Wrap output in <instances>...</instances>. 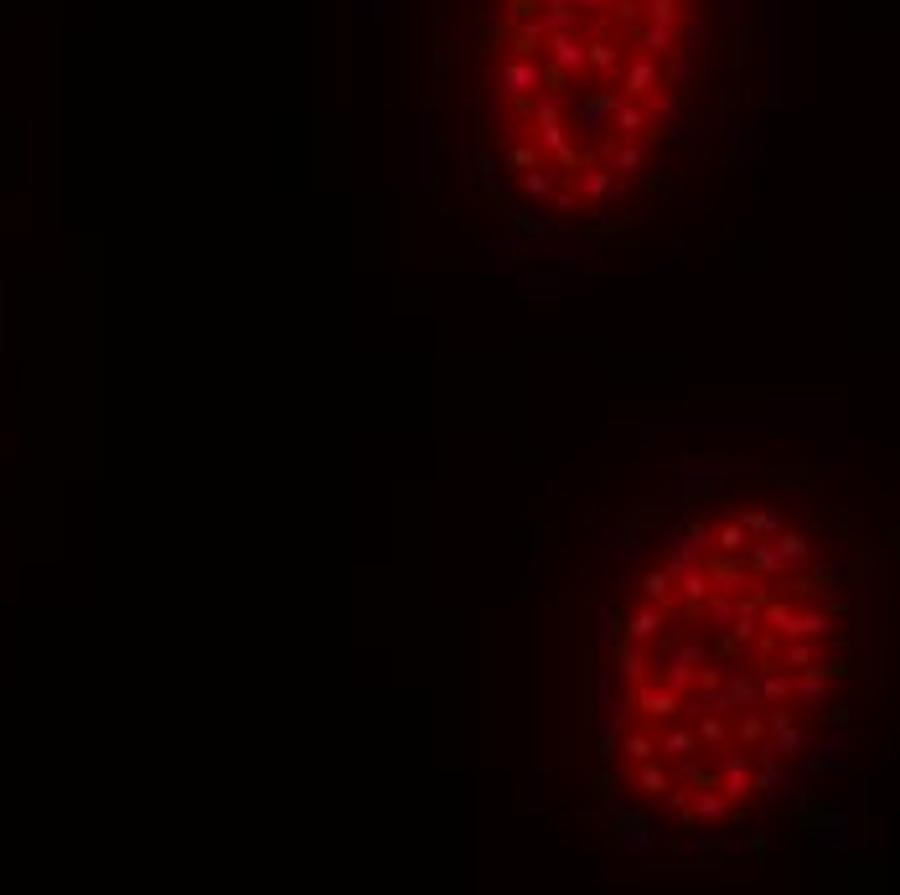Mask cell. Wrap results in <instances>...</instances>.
<instances>
[{"instance_id": "4", "label": "cell", "mask_w": 900, "mask_h": 895, "mask_svg": "<svg viewBox=\"0 0 900 895\" xmlns=\"http://www.w3.org/2000/svg\"><path fill=\"white\" fill-rule=\"evenodd\" d=\"M714 787L730 797V808H740V802L756 792V761L725 745V756H719V766H714Z\"/></svg>"}, {"instance_id": "12", "label": "cell", "mask_w": 900, "mask_h": 895, "mask_svg": "<svg viewBox=\"0 0 900 895\" xmlns=\"http://www.w3.org/2000/svg\"><path fill=\"white\" fill-rule=\"evenodd\" d=\"M673 585H678V601L688 606V616H699V606L714 595V585H709V564H704V559L678 564V570H673Z\"/></svg>"}, {"instance_id": "49", "label": "cell", "mask_w": 900, "mask_h": 895, "mask_svg": "<svg viewBox=\"0 0 900 895\" xmlns=\"http://www.w3.org/2000/svg\"><path fill=\"white\" fill-rule=\"evenodd\" d=\"M482 254H487V264H492V270H513V254H523V249L513 244V238H497V244H487Z\"/></svg>"}, {"instance_id": "31", "label": "cell", "mask_w": 900, "mask_h": 895, "mask_svg": "<svg viewBox=\"0 0 900 895\" xmlns=\"http://www.w3.org/2000/svg\"><path fill=\"white\" fill-rule=\"evenodd\" d=\"M637 792H647V797H663L668 787H673V771L663 766V756H647V761H637Z\"/></svg>"}, {"instance_id": "36", "label": "cell", "mask_w": 900, "mask_h": 895, "mask_svg": "<svg viewBox=\"0 0 900 895\" xmlns=\"http://www.w3.org/2000/svg\"><path fill=\"white\" fill-rule=\"evenodd\" d=\"M647 125H657V135H668L678 125V94H652L647 99Z\"/></svg>"}, {"instance_id": "54", "label": "cell", "mask_w": 900, "mask_h": 895, "mask_svg": "<svg viewBox=\"0 0 900 895\" xmlns=\"http://www.w3.org/2000/svg\"><path fill=\"white\" fill-rule=\"evenodd\" d=\"M549 6H569V0H549Z\"/></svg>"}, {"instance_id": "18", "label": "cell", "mask_w": 900, "mask_h": 895, "mask_svg": "<svg viewBox=\"0 0 900 895\" xmlns=\"http://www.w3.org/2000/svg\"><path fill=\"white\" fill-rule=\"evenodd\" d=\"M756 689H761V709L792 704V673H787L782 663H761V668H756Z\"/></svg>"}, {"instance_id": "48", "label": "cell", "mask_w": 900, "mask_h": 895, "mask_svg": "<svg viewBox=\"0 0 900 895\" xmlns=\"http://www.w3.org/2000/svg\"><path fill=\"white\" fill-rule=\"evenodd\" d=\"M595 813H600V823H606V828L626 813V802L616 797V787H600V792H595Z\"/></svg>"}, {"instance_id": "45", "label": "cell", "mask_w": 900, "mask_h": 895, "mask_svg": "<svg viewBox=\"0 0 900 895\" xmlns=\"http://www.w3.org/2000/svg\"><path fill=\"white\" fill-rule=\"evenodd\" d=\"M807 828H813V833H828V839L838 844V839L849 833V813H828V808H818L813 818H807Z\"/></svg>"}, {"instance_id": "28", "label": "cell", "mask_w": 900, "mask_h": 895, "mask_svg": "<svg viewBox=\"0 0 900 895\" xmlns=\"http://www.w3.org/2000/svg\"><path fill=\"white\" fill-rule=\"evenodd\" d=\"M694 735H699V751H704V745H709V751H725V745H730V714H719V709H699Z\"/></svg>"}, {"instance_id": "29", "label": "cell", "mask_w": 900, "mask_h": 895, "mask_svg": "<svg viewBox=\"0 0 900 895\" xmlns=\"http://www.w3.org/2000/svg\"><path fill=\"white\" fill-rule=\"evenodd\" d=\"M709 549H714V554H725V559H745V549H750V533H745V523H740V518L719 523V528L709 533Z\"/></svg>"}, {"instance_id": "40", "label": "cell", "mask_w": 900, "mask_h": 895, "mask_svg": "<svg viewBox=\"0 0 900 895\" xmlns=\"http://www.w3.org/2000/svg\"><path fill=\"white\" fill-rule=\"evenodd\" d=\"M688 797H694V787L673 777V787H668L663 797H657V802H663V813H668V818H678V823L688 828Z\"/></svg>"}, {"instance_id": "10", "label": "cell", "mask_w": 900, "mask_h": 895, "mask_svg": "<svg viewBox=\"0 0 900 895\" xmlns=\"http://www.w3.org/2000/svg\"><path fill=\"white\" fill-rule=\"evenodd\" d=\"M611 833H616V844L626 849V854H652V844H657V828H652V818L647 813H637V808H626L616 823H611Z\"/></svg>"}, {"instance_id": "8", "label": "cell", "mask_w": 900, "mask_h": 895, "mask_svg": "<svg viewBox=\"0 0 900 895\" xmlns=\"http://www.w3.org/2000/svg\"><path fill=\"white\" fill-rule=\"evenodd\" d=\"M544 83H554V78H549V68L538 63V57H513V63L502 68V88H507V94H513L518 104H528Z\"/></svg>"}, {"instance_id": "50", "label": "cell", "mask_w": 900, "mask_h": 895, "mask_svg": "<svg viewBox=\"0 0 900 895\" xmlns=\"http://www.w3.org/2000/svg\"><path fill=\"white\" fill-rule=\"evenodd\" d=\"M549 207L569 218V213H580V207H585V197H580L575 187H564V182H559V187H554V197H549Z\"/></svg>"}, {"instance_id": "5", "label": "cell", "mask_w": 900, "mask_h": 895, "mask_svg": "<svg viewBox=\"0 0 900 895\" xmlns=\"http://www.w3.org/2000/svg\"><path fill=\"white\" fill-rule=\"evenodd\" d=\"M533 140H538V151H544L554 166H564V171H575L580 161H590L575 140H569V130H564V119H533Z\"/></svg>"}, {"instance_id": "22", "label": "cell", "mask_w": 900, "mask_h": 895, "mask_svg": "<svg viewBox=\"0 0 900 895\" xmlns=\"http://www.w3.org/2000/svg\"><path fill=\"white\" fill-rule=\"evenodd\" d=\"M569 109H575V94H569V88H554V83H544V88L528 99V114H533V119H564Z\"/></svg>"}, {"instance_id": "16", "label": "cell", "mask_w": 900, "mask_h": 895, "mask_svg": "<svg viewBox=\"0 0 900 895\" xmlns=\"http://www.w3.org/2000/svg\"><path fill=\"white\" fill-rule=\"evenodd\" d=\"M642 533H647V523H606V528H600V559L616 564L621 554H632V549H637Z\"/></svg>"}, {"instance_id": "6", "label": "cell", "mask_w": 900, "mask_h": 895, "mask_svg": "<svg viewBox=\"0 0 900 895\" xmlns=\"http://www.w3.org/2000/svg\"><path fill=\"white\" fill-rule=\"evenodd\" d=\"M616 88H590L585 99H575V114H580V135L595 145V140H606V130H611V109H616Z\"/></svg>"}, {"instance_id": "11", "label": "cell", "mask_w": 900, "mask_h": 895, "mask_svg": "<svg viewBox=\"0 0 900 895\" xmlns=\"http://www.w3.org/2000/svg\"><path fill=\"white\" fill-rule=\"evenodd\" d=\"M595 161L606 166V171H616V176L647 171V151H642L637 140H595Z\"/></svg>"}, {"instance_id": "7", "label": "cell", "mask_w": 900, "mask_h": 895, "mask_svg": "<svg viewBox=\"0 0 900 895\" xmlns=\"http://www.w3.org/2000/svg\"><path fill=\"white\" fill-rule=\"evenodd\" d=\"M569 176H575L569 187H575L585 202H621V197H626V187L616 182V171H606L600 161H580Z\"/></svg>"}, {"instance_id": "53", "label": "cell", "mask_w": 900, "mask_h": 895, "mask_svg": "<svg viewBox=\"0 0 900 895\" xmlns=\"http://www.w3.org/2000/svg\"><path fill=\"white\" fill-rule=\"evenodd\" d=\"M580 6H590V11H606V6H616V0H580Z\"/></svg>"}, {"instance_id": "21", "label": "cell", "mask_w": 900, "mask_h": 895, "mask_svg": "<svg viewBox=\"0 0 900 895\" xmlns=\"http://www.w3.org/2000/svg\"><path fill=\"white\" fill-rule=\"evenodd\" d=\"M544 47L554 57V73H585V42L575 32H554Z\"/></svg>"}, {"instance_id": "37", "label": "cell", "mask_w": 900, "mask_h": 895, "mask_svg": "<svg viewBox=\"0 0 900 895\" xmlns=\"http://www.w3.org/2000/svg\"><path fill=\"white\" fill-rule=\"evenodd\" d=\"M518 182H523V197H528V202H549V197H554V187H559L549 166H533V171H518Z\"/></svg>"}, {"instance_id": "25", "label": "cell", "mask_w": 900, "mask_h": 895, "mask_svg": "<svg viewBox=\"0 0 900 895\" xmlns=\"http://www.w3.org/2000/svg\"><path fill=\"white\" fill-rule=\"evenodd\" d=\"M771 549L787 559V570H797V564L813 559V539H807L802 528H776V533H771Z\"/></svg>"}, {"instance_id": "26", "label": "cell", "mask_w": 900, "mask_h": 895, "mask_svg": "<svg viewBox=\"0 0 900 895\" xmlns=\"http://www.w3.org/2000/svg\"><path fill=\"white\" fill-rule=\"evenodd\" d=\"M792 792V777H787V761H776V756H761V766H756V797H787Z\"/></svg>"}, {"instance_id": "41", "label": "cell", "mask_w": 900, "mask_h": 895, "mask_svg": "<svg viewBox=\"0 0 900 895\" xmlns=\"http://www.w3.org/2000/svg\"><path fill=\"white\" fill-rule=\"evenodd\" d=\"M719 482H725V471H683V497L699 502V497H709Z\"/></svg>"}, {"instance_id": "30", "label": "cell", "mask_w": 900, "mask_h": 895, "mask_svg": "<svg viewBox=\"0 0 900 895\" xmlns=\"http://www.w3.org/2000/svg\"><path fill=\"white\" fill-rule=\"evenodd\" d=\"M637 585H642V601H652V606H668V611L678 606V585H673V570H668V564H663V570H647Z\"/></svg>"}, {"instance_id": "38", "label": "cell", "mask_w": 900, "mask_h": 895, "mask_svg": "<svg viewBox=\"0 0 900 895\" xmlns=\"http://www.w3.org/2000/svg\"><path fill=\"white\" fill-rule=\"evenodd\" d=\"M833 585H838V575H833V570H818V575H797L787 590H792V595H807V601H828Z\"/></svg>"}, {"instance_id": "24", "label": "cell", "mask_w": 900, "mask_h": 895, "mask_svg": "<svg viewBox=\"0 0 900 895\" xmlns=\"http://www.w3.org/2000/svg\"><path fill=\"white\" fill-rule=\"evenodd\" d=\"M657 756H663V761L699 756V735H694V725H668L663 735H657Z\"/></svg>"}, {"instance_id": "47", "label": "cell", "mask_w": 900, "mask_h": 895, "mask_svg": "<svg viewBox=\"0 0 900 895\" xmlns=\"http://www.w3.org/2000/svg\"><path fill=\"white\" fill-rule=\"evenodd\" d=\"M518 290H523V295H559V290H564V275H518Z\"/></svg>"}, {"instance_id": "46", "label": "cell", "mask_w": 900, "mask_h": 895, "mask_svg": "<svg viewBox=\"0 0 900 895\" xmlns=\"http://www.w3.org/2000/svg\"><path fill=\"white\" fill-rule=\"evenodd\" d=\"M538 21H544V32L554 37V32H575V26H580V11H575V6H549Z\"/></svg>"}, {"instance_id": "51", "label": "cell", "mask_w": 900, "mask_h": 895, "mask_svg": "<svg viewBox=\"0 0 900 895\" xmlns=\"http://www.w3.org/2000/svg\"><path fill=\"white\" fill-rule=\"evenodd\" d=\"M745 849H750V854H766V833H745Z\"/></svg>"}, {"instance_id": "43", "label": "cell", "mask_w": 900, "mask_h": 895, "mask_svg": "<svg viewBox=\"0 0 900 895\" xmlns=\"http://www.w3.org/2000/svg\"><path fill=\"white\" fill-rule=\"evenodd\" d=\"M642 11H647V26H668V32H678V21H683L678 0H642Z\"/></svg>"}, {"instance_id": "19", "label": "cell", "mask_w": 900, "mask_h": 895, "mask_svg": "<svg viewBox=\"0 0 900 895\" xmlns=\"http://www.w3.org/2000/svg\"><path fill=\"white\" fill-rule=\"evenodd\" d=\"M611 130L621 135V140H637V135H647L652 125H647V104L642 99H616V109H611Z\"/></svg>"}, {"instance_id": "15", "label": "cell", "mask_w": 900, "mask_h": 895, "mask_svg": "<svg viewBox=\"0 0 900 895\" xmlns=\"http://www.w3.org/2000/svg\"><path fill=\"white\" fill-rule=\"evenodd\" d=\"M833 626H838V611L833 606H813V611H792V621L776 637H782V642L787 637H818L823 642V637H833Z\"/></svg>"}, {"instance_id": "9", "label": "cell", "mask_w": 900, "mask_h": 895, "mask_svg": "<svg viewBox=\"0 0 900 895\" xmlns=\"http://www.w3.org/2000/svg\"><path fill=\"white\" fill-rule=\"evenodd\" d=\"M673 621V611L668 606H652V601H642L632 616L621 621V642H637V647H652L657 637H663V626Z\"/></svg>"}, {"instance_id": "34", "label": "cell", "mask_w": 900, "mask_h": 895, "mask_svg": "<svg viewBox=\"0 0 900 895\" xmlns=\"http://www.w3.org/2000/svg\"><path fill=\"white\" fill-rule=\"evenodd\" d=\"M735 601H740V595H719V590H714L709 601L699 606V616L714 626V632H730V621H735Z\"/></svg>"}, {"instance_id": "1", "label": "cell", "mask_w": 900, "mask_h": 895, "mask_svg": "<svg viewBox=\"0 0 900 895\" xmlns=\"http://www.w3.org/2000/svg\"><path fill=\"white\" fill-rule=\"evenodd\" d=\"M807 751V735L802 725L792 720L787 704H771L766 709V740H761V756H776V761H802Z\"/></svg>"}, {"instance_id": "52", "label": "cell", "mask_w": 900, "mask_h": 895, "mask_svg": "<svg viewBox=\"0 0 900 895\" xmlns=\"http://www.w3.org/2000/svg\"><path fill=\"white\" fill-rule=\"evenodd\" d=\"M378 16V0H357V21H373Z\"/></svg>"}, {"instance_id": "20", "label": "cell", "mask_w": 900, "mask_h": 895, "mask_svg": "<svg viewBox=\"0 0 900 895\" xmlns=\"http://www.w3.org/2000/svg\"><path fill=\"white\" fill-rule=\"evenodd\" d=\"M745 564H750V575H756V580H787V559L771 549V539H750Z\"/></svg>"}, {"instance_id": "17", "label": "cell", "mask_w": 900, "mask_h": 895, "mask_svg": "<svg viewBox=\"0 0 900 895\" xmlns=\"http://www.w3.org/2000/svg\"><path fill=\"white\" fill-rule=\"evenodd\" d=\"M725 813H735V808H730V797L719 792L714 782L694 787V797H688V828H694V823H714V818H725Z\"/></svg>"}, {"instance_id": "39", "label": "cell", "mask_w": 900, "mask_h": 895, "mask_svg": "<svg viewBox=\"0 0 900 895\" xmlns=\"http://www.w3.org/2000/svg\"><path fill=\"white\" fill-rule=\"evenodd\" d=\"M502 166L513 171V176H518V171H533V166H544V151H538V145H518V140H513V145H502Z\"/></svg>"}, {"instance_id": "27", "label": "cell", "mask_w": 900, "mask_h": 895, "mask_svg": "<svg viewBox=\"0 0 900 895\" xmlns=\"http://www.w3.org/2000/svg\"><path fill=\"white\" fill-rule=\"evenodd\" d=\"M823 658V647H818V637H787V647L776 652L771 663H782L787 673H802V668H813Z\"/></svg>"}, {"instance_id": "13", "label": "cell", "mask_w": 900, "mask_h": 895, "mask_svg": "<svg viewBox=\"0 0 900 895\" xmlns=\"http://www.w3.org/2000/svg\"><path fill=\"white\" fill-rule=\"evenodd\" d=\"M704 564H709V585L719 590V595H745L750 585H756V575H750V564L745 559H725V554H704Z\"/></svg>"}, {"instance_id": "32", "label": "cell", "mask_w": 900, "mask_h": 895, "mask_svg": "<svg viewBox=\"0 0 900 895\" xmlns=\"http://www.w3.org/2000/svg\"><path fill=\"white\" fill-rule=\"evenodd\" d=\"M725 699L730 709H761V689H756V673H725Z\"/></svg>"}, {"instance_id": "35", "label": "cell", "mask_w": 900, "mask_h": 895, "mask_svg": "<svg viewBox=\"0 0 900 895\" xmlns=\"http://www.w3.org/2000/svg\"><path fill=\"white\" fill-rule=\"evenodd\" d=\"M740 523H745L750 539H771V533L782 528V513H776V507H745Z\"/></svg>"}, {"instance_id": "42", "label": "cell", "mask_w": 900, "mask_h": 895, "mask_svg": "<svg viewBox=\"0 0 900 895\" xmlns=\"http://www.w3.org/2000/svg\"><path fill=\"white\" fill-rule=\"evenodd\" d=\"M590 601H595V616H600V642H611V647H616V642H621V621H626V616H621L611 601H600V595H590Z\"/></svg>"}, {"instance_id": "2", "label": "cell", "mask_w": 900, "mask_h": 895, "mask_svg": "<svg viewBox=\"0 0 900 895\" xmlns=\"http://www.w3.org/2000/svg\"><path fill=\"white\" fill-rule=\"evenodd\" d=\"M626 709L642 714V720H678V714H683V694H678V689H668L663 678L626 683Z\"/></svg>"}, {"instance_id": "23", "label": "cell", "mask_w": 900, "mask_h": 895, "mask_svg": "<svg viewBox=\"0 0 900 895\" xmlns=\"http://www.w3.org/2000/svg\"><path fill=\"white\" fill-rule=\"evenodd\" d=\"M616 673H621V683H647L652 678V663H647V647H637V642H616Z\"/></svg>"}, {"instance_id": "3", "label": "cell", "mask_w": 900, "mask_h": 895, "mask_svg": "<svg viewBox=\"0 0 900 895\" xmlns=\"http://www.w3.org/2000/svg\"><path fill=\"white\" fill-rule=\"evenodd\" d=\"M668 88V63H657V57H647V52H632L626 57V68H621V94L626 99H652V94H663Z\"/></svg>"}, {"instance_id": "44", "label": "cell", "mask_w": 900, "mask_h": 895, "mask_svg": "<svg viewBox=\"0 0 900 895\" xmlns=\"http://www.w3.org/2000/svg\"><path fill=\"white\" fill-rule=\"evenodd\" d=\"M735 740H740V745H761V740H766V714H761V709H740Z\"/></svg>"}, {"instance_id": "33", "label": "cell", "mask_w": 900, "mask_h": 895, "mask_svg": "<svg viewBox=\"0 0 900 895\" xmlns=\"http://www.w3.org/2000/svg\"><path fill=\"white\" fill-rule=\"evenodd\" d=\"M616 751H621L626 761L637 766V761L657 756V735H647V730H632V725H626V730H621V740H616Z\"/></svg>"}, {"instance_id": "14", "label": "cell", "mask_w": 900, "mask_h": 895, "mask_svg": "<svg viewBox=\"0 0 900 895\" xmlns=\"http://www.w3.org/2000/svg\"><path fill=\"white\" fill-rule=\"evenodd\" d=\"M709 523L704 518H688L683 528H678V539H673V549H668V570H678V564H694V559H704L709 554Z\"/></svg>"}]
</instances>
